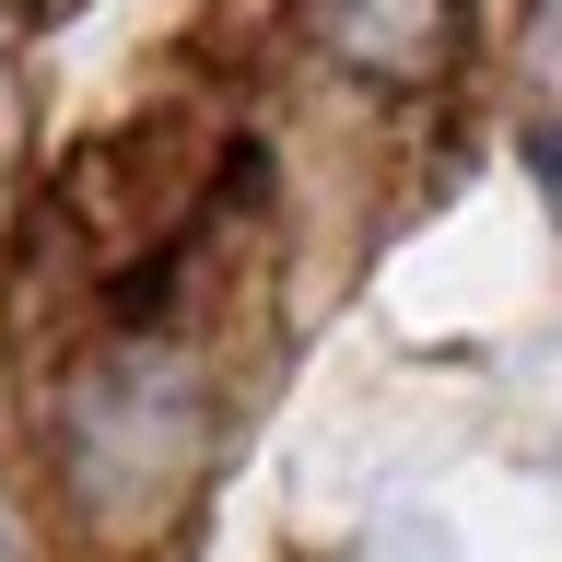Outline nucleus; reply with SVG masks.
<instances>
[]
</instances>
